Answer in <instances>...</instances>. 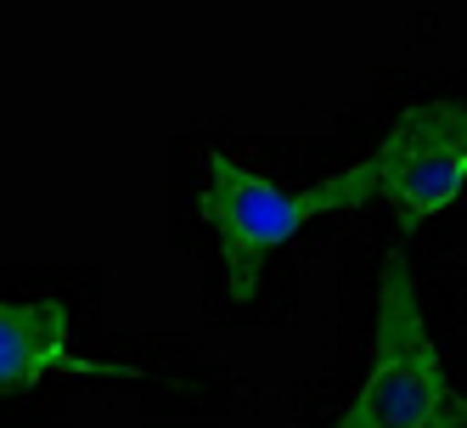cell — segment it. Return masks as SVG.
Here are the masks:
<instances>
[{"instance_id": "cell-1", "label": "cell", "mask_w": 467, "mask_h": 428, "mask_svg": "<svg viewBox=\"0 0 467 428\" xmlns=\"http://www.w3.org/2000/svg\"><path fill=\"white\" fill-rule=\"evenodd\" d=\"M366 197H378V175L372 163H349V170L327 175L305 192H282L276 181H265L259 170H248L243 158H231L220 147L203 152V192L197 209L220 237V266H225V299L248 305L259 293L265 259L282 243H293L316 214H338V209H360Z\"/></svg>"}, {"instance_id": "cell-2", "label": "cell", "mask_w": 467, "mask_h": 428, "mask_svg": "<svg viewBox=\"0 0 467 428\" xmlns=\"http://www.w3.org/2000/svg\"><path fill=\"white\" fill-rule=\"evenodd\" d=\"M332 428H467V394L451 389L440 344H433L417 277L400 243L383 259L378 282V333H372V367H366L355 401Z\"/></svg>"}, {"instance_id": "cell-4", "label": "cell", "mask_w": 467, "mask_h": 428, "mask_svg": "<svg viewBox=\"0 0 467 428\" xmlns=\"http://www.w3.org/2000/svg\"><path fill=\"white\" fill-rule=\"evenodd\" d=\"M57 372L102 383H152L147 367L96 360L74 344V310L62 299H0V394H28Z\"/></svg>"}, {"instance_id": "cell-3", "label": "cell", "mask_w": 467, "mask_h": 428, "mask_svg": "<svg viewBox=\"0 0 467 428\" xmlns=\"http://www.w3.org/2000/svg\"><path fill=\"white\" fill-rule=\"evenodd\" d=\"M366 163L400 214V232H417L467 192V102L406 108Z\"/></svg>"}]
</instances>
